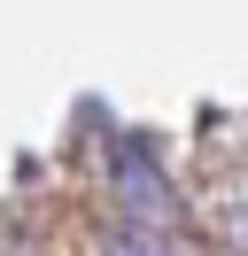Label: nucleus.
I'll return each mask as SVG.
<instances>
[{
	"label": "nucleus",
	"instance_id": "obj_1",
	"mask_svg": "<svg viewBox=\"0 0 248 256\" xmlns=\"http://www.w3.org/2000/svg\"><path fill=\"white\" fill-rule=\"evenodd\" d=\"M116 186H124V202H132V218H148V225H163V218H170V186H163V171H148L140 140H124V148H116Z\"/></svg>",
	"mask_w": 248,
	"mask_h": 256
},
{
	"label": "nucleus",
	"instance_id": "obj_2",
	"mask_svg": "<svg viewBox=\"0 0 248 256\" xmlns=\"http://www.w3.org/2000/svg\"><path fill=\"white\" fill-rule=\"evenodd\" d=\"M108 256H170V248H163V240H148V233H132V240H116Z\"/></svg>",
	"mask_w": 248,
	"mask_h": 256
}]
</instances>
